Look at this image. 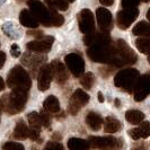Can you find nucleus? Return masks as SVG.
Wrapping results in <instances>:
<instances>
[{
  "label": "nucleus",
  "mask_w": 150,
  "mask_h": 150,
  "mask_svg": "<svg viewBox=\"0 0 150 150\" xmlns=\"http://www.w3.org/2000/svg\"><path fill=\"white\" fill-rule=\"evenodd\" d=\"M95 83V77L93 75V72H86L81 76V79H80V83L85 89H90L93 87V85Z\"/></svg>",
  "instance_id": "obj_31"
},
{
  "label": "nucleus",
  "mask_w": 150,
  "mask_h": 150,
  "mask_svg": "<svg viewBox=\"0 0 150 150\" xmlns=\"http://www.w3.org/2000/svg\"><path fill=\"white\" fill-rule=\"evenodd\" d=\"M141 1H143V2H148V1H150V0H141Z\"/></svg>",
  "instance_id": "obj_53"
},
{
  "label": "nucleus",
  "mask_w": 150,
  "mask_h": 150,
  "mask_svg": "<svg viewBox=\"0 0 150 150\" xmlns=\"http://www.w3.org/2000/svg\"><path fill=\"white\" fill-rule=\"evenodd\" d=\"M103 117L95 112H89L86 115V123L91 130L98 131L103 127Z\"/></svg>",
  "instance_id": "obj_19"
},
{
  "label": "nucleus",
  "mask_w": 150,
  "mask_h": 150,
  "mask_svg": "<svg viewBox=\"0 0 150 150\" xmlns=\"http://www.w3.org/2000/svg\"><path fill=\"white\" fill-rule=\"evenodd\" d=\"M139 15L138 8H123L121 11L117 13V25L121 30H127L129 26L137 19Z\"/></svg>",
  "instance_id": "obj_12"
},
{
  "label": "nucleus",
  "mask_w": 150,
  "mask_h": 150,
  "mask_svg": "<svg viewBox=\"0 0 150 150\" xmlns=\"http://www.w3.org/2000/svg\"><path fill=\"white\" fill-rule=\"evenodd\" d=\"M120 99H115V106H116V107H120Z\"/></svg>",
  "instance_id": "obj_46"
},
{
  "label": "nucleus",
  "mask_w": 150,
  "mask_h": 150,
  "mask_svg": "<svg viewBox=\"0 0 150 150\" xmlns=\"http://www.w3.org/2000/svg\"><path fill=\"white\" fill-rule=\"evenodd\" d=\"M97 96H98V102H99V103H103V102H104V96H103V94H102L100 91H98Z\"/></svg>",
  "instance_id": "obj_45"
},
{
  "label": "nucleus",
  "mask_w": 150,
  "mask_h": 150,
  "mask_svg": "<svg viewBox=\"0 0 150 150\" xmlns=\"http://www.w3.org/2000/svg\"><path fill=\"white\" fill-rule=\"evenodd\" d=\"M44 150H64L63 146L61 143L57 142V141H50L46 143Z\"/></svg>",
  "instance_id": "obj_36"
},
{
  "label": "nucleus",
  "mask_w": 150,
  "mask_h": 150,
  "mask_svg": "<svg viewBox=\"0 0 150 150\" xmlns=\"http://www.w3.org/2000/svg\"><path fill=\"white\" fill-rule=\"evenodd\" d=\"M53 79L52 69L50 64H44L40 69L38 77V87L41 91H45L50 88V85Z\"/></svg>",
  "instance_id": "obj_15"
},
{
  "label": "nucleus",
  "mask_w": 150,
  "mask_h": 150,
  "mask_svg": "<svg viewBox=\"0 0 150 150\" xmlns=\"http://www.w3.org/2000/svg\"><path fill=\"white\" fill-rule=\"evenodd\" d=\"M1 110H2V105H1V99H0V112H1Z\"/></svg>",
  "instance_id": "obj_51"
},
{
  "label": "nucleus",
  "mask_w": 150,
  "mask_h": 150,
  "mask_svg": "<svg viewBox=\"0 0 150 150\" xmlns=\"http://www.w3.org/2000/svg\"><path fill=\"white\" fill-rule=\"evenodd\" d=\"M89 147L98 150H112L120 147L121 142L113 137H89Z\"/></svg>",
  "instance_id": "obj_7"
},
{
  "label": "nucleus",
  "mask_w": 150,
  "mask_h": 150,
  "mask_svg": "<svg viewBox=\"0 0 150 150\" xmlns=\"http://www.w3.org/2000/svg\"><path fill=\"white\" fill-rule=\"evenodd\" d=\"M148 62L150 63V52L148 53Z\"/></svg>",
  "instance_id": "obj_50"
},
{
  "label": "nucleus",
  "mask_w": 150,
  "mask_h": 150,
  "mask_svg": "<svg viewBox=\"0 0 150 150\" xmlns=\"http://www.w3.org/2000/svg\"><path fill=\"white\" fill-rule=\"evenodd\" d=\"M27 6L30 7L32 14L36 17L38 23H41L42 25H44L46 27L52 26L50 8L45 7L40 0H28L27 1Z\"/></svg>",
  "instance_id": "obj_6"
},
{
  "label": "nucleus",
  "mask_w": 150,
  "mask_h": 150,
  "mask_svg": "<svg viewBox=\"0 0 150 150\" xmlns=\"http://www.w3.org/2000/svg\"><path fill=\"white\" fill-rule=\"evenodd\" d=\"M147 19H148V22L150 23V8H149V10H148V13H147Z\"/></svg>",
  "instance_id": "obj_47"
},
{
  "label": "nucleus",
  "mask_w": 150,
  "mask_h": 150,
  "mask_svg": "<svg viewBox=\"0 0 150 150\" xmlns=\"http://www.w3.org/2000/svg\"><path fill=\"white\" fill-rule=\"evenodd\" d=\"M96 18H97L98 26L102 32L108 33L113 28V17L110 10L106 8L99 7L96 10Z\"/></svg>",
  "instance_id": "obj_14"
},
{
  "label": "nucleus",
  "mask_w": 150,
  "mask_h": 150,
  "mask_svg": "<svg viewBox=\"0 0 150 150\" xmlns=\"http://www.w3.org/2000/svg\"><path fill=\"white\" fill-rule=\"evenodd\" d=\"M132 150H147V147L143 142L135 143L134 146L132 147Z\"/></svg>",
  "instance_id": "obj_41"
},
{
  "label": "nucleus",
  "mask_w": 150,
  "mask_h": 150,
  "mask_svg": "<svg viewBox=\"0 0 150 150\" xmlns=\"http://www.w3.org/2000/svg\"><path fill=\"white\" fill-rule=\"evenodd\" d=\"M112 40L108 33L106 32H93L89 34H86V36L83 38V43L87 46H91V45L96 44H108L111 43Z\"/></svg>",
  "instance_id": "obj_16"
},
{
  "label": "nucleus",
  "mask_w": 150,
  "mask_h": 150,
  "mask_svg": "<svg viewBox=\"0 0 150 150\" xmlns=\"http://www.w3.org/2000/svg\"><path fill=\"white\" fill-rule=\"evenodd\" d=\"M135 102H141L150 94V75H143L137 79L133 91Z\"/></svg>",
  "instance_id": "obj_9"
},
{
  "label": "nucleus",
  "mask_w": 150,
  "mask_h": 150,
  "mask_svg": "<svg viewBox=\"0 0 150 150\" xmlns=\"http://www.w3.org/2000/svg\"><path fill=\"white\" fill-rule=\"evenodd\" d=\"M28 99V90L13 88L10 94H6L1 99L2 110L10 115H15L25 108Z\"/></svg>",
  "instance_id": "obj_1"
},
{
  "label": "nucleus",
  "mask_w": 150,
  "mask_h": 150,
  "mask_svg": "<svg viewBox=\"0 0 150 150\" xmlns=\"http://www.w3.org/2000/svg\"><path fill=\"white\" fill-rule=\"evenodd\" d=\"M53 139H60V134H54L53 135Z\"/></svg>",
  "instance_id": "obj_48"
},
{
  "label": "nucleus",
  "mask_w": 150,
  "mask_h": 150,
  "mask_svg": "<svg viewBox=\"0 0 150 150\" xmlns=\"http://www.w3.org/2000/svg\"><path fill=\"white\" fill-rule=\"evenodd\" d=\"M68 2H74V1H75V0H67Z\"/></svg>",
  "instance_id": "obj_52"
},
{
  "label": "nucleus",
  "mask_w": 150,
  "mask_h": 150,
  "mask_svg": "<svg viewBox=\"0 0 150 150\" xmlns=\"http://www.w3.org/2000/svg\"><path fill=\"white\" fill-rule=\"evenodd\" d=\"M4 150H25L22 143L14 142V141H8L2 146Z\"/></svg>",
  "instance_id": "obj_34"
},
{
  "label": "nucleus",
  "mask_w": 150,
  "mask_h": 150,
  "mask_svg": "<svg viewBox=\"0 0 150 150\" xmlns=\"http://www.w3.org/2000/svg\"><path fill=\"white\" fill-rule=\"evenodd\" d=\"M87 55L91 61L112 64L114 57V45L111 42L108 44H96L88 46Z\"/></svg>",
  "instance_id": "obj_3"
},
{
  "label": "nucleus",
  "mask_w": 150,
  "mask_h": 150,
  "mask_svg": "<svg viewBox=\"0 0 150 150\" xmlns=\"http://www.w3.org/2000/svg\"><path fill=\"white\" fill-rule=\"evenodd\" d=\"M132 33L135 36L144 38L150 36V23L148 22H139L132 30Z\"/></svg>",
  "instance_id": "obj_25"
},
{
  "label": "nucleus",
  "mask_w": 150,
  "mask_h": 150,
  "mask_svg": "<svg viewBox=\"0 0 150 150\" xmlns=\"http://www.w3.org/2000/svg\"><path fill=\"white\" fill-rule=\"evenodd\" d=\"M5 1H6V0H0V6H1V5H4V4H5Z\"/></svg>",
  "instance_id": "obj_49"
},
{
  "label": "nucleus",
  "mask_w": 150,
  "mask_h": 150,
  "mask_svg": "<svg viewBox=\"0 0 150 150\" xmlns=\"http://www.w3.org/2000/svg\"><path fill=\"white\" fill-rule=\"evenodd\" d=\"M43 107L44 110L47 113H52V114H55L60 111V103H59V99L53 96V95H50L49 97H46V99L43 103Z\"/></svg>",
  "instance_id": "obj_23"
},
{
  "label": "nucleus",
  "mask_w": 150,
  "mask_h": 150,
  "mask_svg": "<svg viewBox=\"0 0 150 150\" xmlns=\"http://www.w3.org/2000/svg\"><path fill=\"white\" fill-rule=\"evenodd\" d=\"M68 148L70 150H89L88 140H83L79 138H70L68 140Z\"/></svg>",
  "instance_id": "obj_24"
},
{
  "label": "nucleus",
  "mask_w": 150,
  "mask_h": 150,
  "mask_svg": "<svg viewBox=\"0 0 150 150\" xmlns=\"http://www.w3.org/2000/svg\"><path fill=\"white\" fill-rule=\"evenodd\" d=\"M45 4L51 8L54 9H59V10H67L69 7V4H68L67 0H44Z\"/></svg>",
  "instance_id": "obj_30"
},
{
  "label": "nucleus",
  "mask_w": 150,
  "mask_h": 150,
  "mask_svg": "<svg viewBox=\"0 0 150 150\" xmlns=\"http://www.w3.org/2000/svg\"><path fill=\"white\" fill-rule=\"evenodd\" d=\"M28 132H30V129L27 128L25 122L23 120H19L17 122V124H16L13 137L15 139H17V140H24V139L28 138Z\"/></svg>",
  "instance_id": "obj_22"
},
{
  "label": "nucleus",
  "mask_w": 150,
  "mask_h": 150,
  "mask_svg": "<svg viewBox=\"0 0 150 150\" xmlns=\"http://www.w3.org/2000/svg\"><path fill=\"white\" fill-rule=\"evenodd\" d=\"M99 2H100L103 6L108 7V6H112L113 4H114V0H99Z\"/></svg>",
  "instance_id": "obj_43"
},
{
  "label": "nucleus",
  "mask_w": 150,
  "mask_h": 150,
  "mask_svg": "<svg viewBox=\"0 0 150 150\" xmlns=\"http://www.w3.org/2000/svg\"><path fill=\"white\" fill-rule=\"evenodd\" d=\"M40 116H41V121H42V127H45V128H49L50 127V116H49V113L46 112H42L40 113Z\"/></svg>",
  "instance_id": "obj_37"
},
{
  "label": "nucleus",
  "mask_w": 150,
  "mask_h": 150,
  "mask_svg": "<svg viewBox=\"0 0 150 150\" xmlns=\"http://www.w3.org/2000/svg\"><path fill=\"white\" fill-rule=\"evenodd\" d=\"M50 13H51V24H52V26L59 27V26H61L64 23L63 16L61 15V14H59L57 11V9L50 7Z\"/></svg>",
  "instance_id": "obj_32"
},
{
  "label": "nucleus",
  "mask_w": 150,
  "mask_h": 150,
  "mask_svg": "<svg viewBox=\"0 0 150 150\" xmlns=\"http://www.w3.org/2000/svg\"><path fill=\"white\" fill-rule=\"evenodd\" d=\"M66 64L75 77H81L85 72V61L77 53H70L64 58Z\"/></svg>",
  "instance_id": "obj_10"
},
{
  "label": "nucleus",
  "mask_w": 150,
  "mask_h": 150,
  "mask_svg": "<svg viewBox=\"0 0 150 150\" xmlns=\"http://www.w3.org/2000/svg\"><path fill=\"white\" fill-rule=\"evenodd\" d=\"M114 45V57H113V67L120 68L124 66H131L137 62V54L127 44L125 41L117 40L113 43Z\"/></svg>",
  "instance_id": "obj_2"
},
{
  "label": "nucleus",
  "mask_w": 150,
  "mask_h": 150,
  "mask_svg": "<svg viewBox=\"0 0 150 150\" xmlns=\"http://www.w3.org/2000/svg\"><path fill=\"white\" fill-rule=\"evenodd\" d=\"M54 42L53 36H43L42 40H36V41H32L26 44V47L35 53H46L49 52L52 47V44Z\"/></svg>",
  "instance_id": "obj_13"
},
{
  "label": "nucleus",
  "mask_w": 150,
  "mask_h": 150,
  "mask_svg": "<svg viewBox=\"0 0 150 150\" xmlns=\"http://www.w3.org/2000/svg\"><path fill=\"white\" fill-rule=\"evenodd\" d=\"M141 0H122L121 1V6L122 8H135Z\"/></svg>",
  "instance_id": "obj_35"
},
{
  "label": "nucleus",
  "mask_w": 150,
  "mask_h": 150,
  "mask_svg": "<svg viewBox=\"0 0 150 150\" xmlns=\"http://www.w3.org/2000/svg\"><path fill=\"white\" fill-rule=\"evenodd\" d=\"M10 53H11V55H13L14 58H18V57L21 55V50H19L18 45H17V44H13V45H11V50H10Z\"/></svg>",
  "instance_id": "obj_39"
},
{
  "label": "nucleus",
  "mask_w": 150,
  "mask_h": 150,
  "mask_svg": "<svg viewBox=\"0 0 150 150\" xmlns=\"http://www.w3.org/2000/svg\"><path fill=\"white\" fill-rule=\"evenodd\" d=\"M129 135H130L133 140H139V139H141V134H140V131H139L138 128L129 130Z\"/></svg>",
  "instance_id": "obj_38"
},
{
  "label": "nucleus",
  "mask_w": 150,
  "mask_h": 150,
  "mask_svg": "<svg viewBox=\"0 0 150 150\" xmlns=\"http://www.w3.org/2000/svg\"><path fill=\"white\" fill-rule=\"evenodd\" d=\"M18 1H25V0H18Z\"/></svg>",
  "instance_id": "obj_54"
},
{
  "label": "nucleus",
  "mask_w": 150,
  "mask_h": 150,
  "mask_svg": "<svg viewBox=\"0 0 150 150\" xmlns=\"http://www.w3.org/2000/svg\"><path fill=\"white\" fill-rule=\"evenodd\" d=\"M139 127V131H140V134H141V139H147L148 137H150V123L149 122H140L138 124Z\"/></svg>",
  "instance_id": "obj_33"
},
{
  "label": "nucleus",
  "mask_w": 150,
  "mask_h": 150,
  "mask_svg": "<svg viewBox=\"0 0 150 150\" xmlns=\"http://www.w3.org/2000/svg\"><path fill=\"white\" fill-rule=\"evenodd\" d=\"M27 120H28V123H30V128L41 130V128H42V121H41L40 113L30 112V114L27 115Z\"/></svg>",
  "instance_id": "obj_29"
},
{
  "label": "nucleus",
  "mask_w": 150,
  "mask_h": 150,
  "mask_svg": "<svg viewBox=\"0 0 150 150\" xmlns=\"http://www.w3.org/2000/svg\"><path fill=\"white\" fill-rule=\"evenodd\" d=\"M139 78V71L133 68L122 69L114 77V83L117 88H121L127 93H132L137 79Z\"/></svg>",
  "instance_id": "obj_5"
},
{
  "label": "nucleus",
  "mask_w": 150,
  "mask_h": 150,
  "mask_svg": "<svg viewBox=\"0 0 150 150\" xmlns=\"http://www.w3.org/2000/svg\"><path fill=\"white\" fill-rule=\"evenodd\" d=\"M88 102H89V95H87L83 89H77L69 100L68 112L71 115H77L80 108L86 104H88Z\"/></svg>",
  "instance_id": "obj_8"
},
{
  "label": "nucleus",
  "mask_w": 150,
  "mask_h": 150,
  "mask_svg": "<svg viewBox=\"0 0 150 150\" xmlns=\"http://www.w3.org/2000/svg\"><path fill=\"white\" fill-rule=\"evenodd\" d=\"M7 85L13 88H21V89L30 90L32 86L30 75L22 66H15L7 76Z\"/></svg>",
  "instance_id": "obj_4"
},
{
  "label": "nucleus",
  "mask_w": 150,
  "mask_h": 150,
  "mask_svg": "<svg viewBox=\"0 0 150 150\" xmlns=\"http://www.w3.org/2000/svg\"><path fill=\"white\" fill-rule=\"evenodd\" d=\"M125 119L129 123L137 125L144 120V114L138 110H129L128 112L125 113Z\"/></svg>",
  "instance_id": "obj_26"
},
{
  "label": "nucleus",
  "mask_w": 150,
  "mask_h": 150,
  "mask_svg": "<svg viewBox=\"0 0 150 150\" xmlns=\"http://www.w3.org/2000/svg\"><path fill=\"white\" fill-rule=\"evenodd\" d=\"M45 61L44 57H41V55H32L30 53H25L24 57H23L22 62L24 64H26L27 67L32 68V69H35L36 67H38L40 64H42Z\"/></svg>",
  "instance_id": "obj_21"
},
{
  "label": "nucleus",
  "mask_w": 150,
  "mask_h": 150,
  "mask_svg": "<svg viewBox=\"0 0 150 150\" xmlns=\"http://www.w3.org/2000/svg\"><path fill=\"white\" fill-rule=\"evenodd\" d=\"M27 35L34 36L36 38H43V32L42 30H30V32H27Z\"/></svg>",
  "instance_id": "obj_40"
},
{
  "label": "nucleus",
  "mask_w": 150,
  "mask_h": 150,
  "mask_svg": "<svg viewBox=\"0 0 150 150\" xmlns=\"http://www.w3.org/2000/svg\"><path fill=\"white\" fill-rule=\"evenodd\" d=\"M2 30L7 34L10 38H19L21 30L15 26L14 23H6L2 25Z\"/></svg>",
  "instance_id": "obj_27"
},
{
  "label": "nucleus",
  "mask_w": 150,
  "mask_h": 150,
  "mask_svg": "<svg viewBox=\"0 0 150 150\" xmlns=\"http://www.w3.org/2000/svg\"><path fill=\"white\" fill-rule=\"evenodd\" d=\"M78 25H79V30L83 34H89L95 30V19L94 15L89 9H83L78 16Z\"/></svg>",
  "instance_id": "obj_11"
},
{
  "label": "nucleus",
  "mask_w": 150,
  "mask_h": 150,
  "mask_svg": "<svg viewBox=\"0 0 150 150\" xmlns=\"http://www.w3.org/2000/svg\"><path fill=\"white\" fill-rule=\"evenodd\" d=\"M50 66L52 69V75L53 78L55 79V81L59 85H63L69 78L66 66L59 60H53Z\"/></svg>",
  "instance_id": "obj_17"
},
{
  "label": "nucleus",
  "mask_w": 150,
  "mask_h": 150,
  "mask_svg": "<svg viewBox=\"0 0 150 150\" xmlns=\"http://www.w3.org/2000/svg\"><path fill=\"white\" fill-rule=\"evenodd\" d=\"M5 87H6V85H5V81H4V79L0 77V91H2V90L5 89Z\"/></svg>",
  "instance_id": "obj_44"
},
{
  "label": "nucleus",
  "mask_w": 150,
  "mask_h": 150,
  "mask_svg": "<svg viewBox=\"0 0 150 150\" xmlns=\"http://www.w3.org/2000/svg\"><path fill=\"white\" fill-rule=\"evenodd\" d=\"M135 46L141 53L148 54L150 52V36L140 38L135 41Z\"/></svg>",
  "instance_id": "obj_28"
},
{
  "label": "nucleus",
  "mask_w": 150,
  "mask_h": 150,
  "mask_svg": "<svg viewBox=\"0 0 150 150\" xmlns=\"http://www.w3.org/2000/svg\"><path fill=\"white\" fill-rule=\"evenodd\" d=\"M5 62H6V53L0 51V69L4 67Z\"/></svg>",
  "instance_id": "obj_42"
},
{
  "label": "nucleus",
  "mask_w": 150,
  "mask_h": 150,
  "mask_svg": "<svg viewBox=\"0 0 150 150\" xmlns=\"http://www.w3.org/2000/svg\"><path fill=\"white\" fill-rule=\"evenodd\" d=\"M103 124H104V131L106 133H115L122 129L121 122L113 116L105 117V120L103 121Z\"/></svg>",
  "instance_id": "obj_20"
},
{
  "label": "nucleus",
  "mask_w": 150,
  "mask_h": 150,
  "mask_svg": "<svg viewBox=\"0 0 150 150\" xmlns=\"http://www.w3.org/2000/svg\"><path fill=\"white\" fill-rule=\"evenodd\" d=\"M19 23L23 26L28 27V28H38V21L36 17L32 14L30 10L27 9H23L19 14Z\"/></svg>",
  "instance_id": "obj_18"
}]
</instances>
